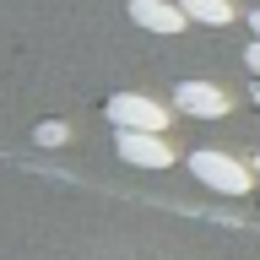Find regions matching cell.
<instances>
[{
	"mask_svg": "<svg viewBox=\"0 0 260 260\" xmlns=\"http://www.w3.org/2000/svg\"><path fill=\"white\" fill-rule=\"evenodd\" d=\"M190 174L206 184V190L217 195H249L255 190V168L239 157H228V152H211V146H201V152H190Z\"/></svg>",
	"mask_w": 260,
	"mask_h": 260,
	"instance_id": "6da1fadb",
	"label": "cell"
},
{
	"mask_svg": "<svg viewBox=\"0 0 260 260\" xmlns=\"http://www.w3.org/2000/svg\"><path fill=\"white\" fill-rule=\"evenodd\" d=\"M114 130H168V109H162L157 98H141V92H119L103 103Z\"/></svg>",
	"mask_w": 260,
	"mask_h": 260,
	"instance_id": "7a4b0ae2",
	"label": "cell"
},
{
	"mask_svg": "<svg viewBox=\"0 0 260 260\" xmlns=\"http://www.w3.org/2000/svg\"><path fill=\"white\" fill-rule=\"evenodd\" d=\"M114 152L130 168H168L174 162V146L162 130H114Z\"/></svg>",
	"mask_w": 260,
	"mask_h": 260,
	"instance_id": "3957f363",
	"label": "cell"
},
{
	"mask_svg": "<svg viewBox=\"0 0 260 260\" xmlns=\"http://www.w3.org/2000/svg\"><path fill=\"white\" fill-rule=\"evenodd\" d=\"M174 109L190 119H222L228 114V92L217 81H179L174 87Z\"/></svg>",
	"mask_w": 260,
	"mask_h": 260,
	"instance_id": "277c9868",
	"label": "cell"
},
{
	"mask_svg": "<svg viewBox=\"0 0 260 260\" xmlns=\"http://www.w3.org/2000/svg\"><path fill=\"white\" fill-rule=\"evenodd\" d=\"M130 22L146 32H162V38H174L190 16H184V6L179 0H130Z\"/></svg>",
	"mask_w": 260,
	"mask_h": 260,
	"instance_id": "5b68a950",
	"label": "cell"
},
{
	"mask_svg": "<svg viewBox=\"0 0 260 260\" xmlns=\"http://www.w3.org/2000/svg\"><path fill=\"white\" fill-rule=\"evenodd\" d=\"M179 6H184V16L201 22V27H228V22H233V0H179Z\"/></svg>",
	"mask_w": 260,
	"mask_h": 260,
	"instance_id": "8992f818",
	"label": "cell"
},
{
	"mask_svg": "<svg viewBox=\"0 0 260 260\" xmlns=\"http://www.w3.org/2000/svg\"><path fill=\"white\" fill-rule=\"evenodd\" d=\"M32 141L38 146H65L71 141V125H65V119H44V125L32 130Z\"/></svg>",
	"mask_w": 260,
	"mask_h": 260,
	"instance_id": "52a82bcc",
	"label": "cell"
},
{
	"mask_svg": "<svg viewBox=\"0 0 260 260\" xmlns=\"http://www.w3.org/2000/svg\"><path fill=\"white\" fill-rule=\"evenodd\" d=\"M244 65H249V71L260 76V38H255V44H244Z\"/></svg>",
	"mask_w": 260,
	"mask_h": 260,
	"instance_id": "ba28073f",
	"label": "cell"
},
{
	"mask_svg": "<svg viewBox=\"0 0 260 260\" xmlns=\"http://www.w3.org/2000/svg\"><path fill=\"white\" fill-rule=\"evenodd\" d=\"M249 32H255V38H260V11H249Z\"/></svg>",
	"mask_w": 260,
	"mask_h": 260,
	"instance_id": "9c48e42d",
	"label": "cell"
},
{
	"mask_svg": "<svg viewBox=\"0 0 260 260\" xmlns=\"http://www.w3.org/2000/svg\"><path fill=\"white\" fill-rule=\"evenodd\" d=\"M249 168H255V174H260V152H255V157H249Z\"/></svg>",
	"mask_w": 260,
	"mask_h": 260,
	"instance_id": "30bf717a",
	"label": "cell"
},
{
	"mask_svg": "<svg viewBox=\"0 0 260 260\" xmlns=\"http://www.w3.org/2000/svg\"><path fill=\"white\" fill-rule=\"evenodd\" d=\"M255 109H260V87H255Z\"/></svg>",
	"mask_w": 260,
	"mask_h": 260,
	"instance_id": "8fae6325",
	"label": "cell"
}]
</instances>
